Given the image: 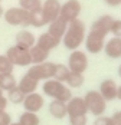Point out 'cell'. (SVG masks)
Masks as SVG:
<instances>
[{
  "mask_svg": "<svg viewBox=\"0 0 121 125\" xmlns=\"http://www.w3.org/2000/svg\"><path fill=\"white\" fill-rule=\"evenodd\" d=\"M112 20L114 19L109 14H102L91 25V29L84 40L86 52H89L91 55H98L99 52H102L107 35H109Z\"/></svg>",
  "mask_w": 121,
  "mask_h": 125,
  "instance_id": "obj_1",
  "label": "cell"
},
{
  "mask_svg": "<svg viewBox=\"0 0 121 125\" xmlns=\"http://www.w3.org/2000/svg\"><path fill=\"white\" fill-rule=\"evenodd\" d=\"M85 36H86V27L85 23L79 19H75L68 23V27L65 30V35L62 38V43L68 50H76L84 43Z\"/></svg>",
  "mask_w": 121,
  "mask_h": 125,
  "instance_id": "obj_2",
  "label": "cell"
},
{
  "mask_svg": "<svg viewBox=\"0 0 121 125\" xmlns=\"http://www.w3.org/2000/svg\"><path fill=\"white\" fill-rule=\"evenodd\" d=\"M42 91L45 94V96H49L55 101H62V102H68L72 98V92L71 89L66 86L63 82L55 81V79H48L43 82Z\"/></svg>",
  "mask_w": 121,
  "mask_h": 125,
  "instance_id": "obj_3",
  "label": "cell"
},
{
  "mask_svg": "<svg viewBox=\"0 0 121 125\" xmlns=\"http://www.w3.org/2000/svg\"><path fill=\"white\" fill-rule=\"evenodd\" d=\"M86 105L88 112L94 116H101L104 115L107 111V101L102 98V95L98 91H88L85 94V96H82Z\"/></svg>",
  "mask_w": 121,
  "mask_h": 125,
  "instance_id": "obj_4",
  "label": "cell"
},
{
  "mask_svg": "<svg viewBox=\"0 0 121 125\" xmlns=\"http://www.w3.org/2000/svg\"><path fill=\"white\" fill-rule=\"evenodd\" d=\"M3 17H4L6 23L10 26H22V27L30 26V12L24 10L19 6L4 10Z\"/></svg>",
  "mask_w": 121,
  "mask_h": 125,
  "instance_id": "obj_5",
  "label": "cell"
},
{
  "mask_svg": "<svg viewBox=\"0 0 121 125\" xmlns=\"http://www.w3.org/2000/svg\"><path fill=\"white\" fill-rule=\"evenodd\" d=\"M6 58L10 61L13 66H20V68H26L32 65V59H30V53L29 49H23L19 46H10L6 50Z\"/></svg>",
  "mask_w": 121,
  "mask_h": 125,
  "instance_id": "obj_6",
  "label": "cell"
},
{
  "mask_svg": "<svg viewBox=\"0 0 121 125\" xmlns=\"http://www.w3.org/2000/svg\"><path fill=\"white\" fill-rule=\"evenodd\" d=\"M53 72H55V63L52 62H43V63H36V65H30L27 69V75L32 76L36 81H48L53 78Z\"/></svg>",
  "mask_w": 121,
  "mask_h": 125,
  "instance_id": "obj_7",
  "label": "cell"
},
{
  "mask_svg": "<svg viewBox=\"0 0 121 125\" xmlns=\"http://www.w3.org/2000/svg\"><path fill=\"white\" fill-rule=\"evenodd\" d=\"M71 72H76V73H84L88 69V56L82 50L76 49L72 50L71 55L68 56V65Z\"/></svg>",
  "mask_w": 121,
  "mask_h": 125,
  "instance_id": "obj_8",
  "label": "cell"
},
{
  "mask_svg": "<svg viewBox=\"0 0 121 125\" xmlns=\"http://www.w3.org/2000/svg\"><path fill=\"white\" fill-rule=\"evenodd\" d=\"M81 10H82V6H81L79 0H66L63 4H60L59 17L63 19L66 23H69L75 19H79Z\"/></svg>",
  "mask_w": 121,
  "mask_h": 125,
  "instance_id": "obj_9",
  "label": "cell"
},
{
  "mask_svg": "<svg viewBox=\"0 0 121 125\" xmlns=\"http://www.w3.org/2000/svg\"><path fill=\"white\" fill-rule=\"evenodd\" d=\"M60 3L59 0H45L42 1V7H40V13L46 22V25L52 23L53 20H56L59 17L60 13Z\"/></svg>",
  "mask_w": 121,
  "mask_h": 125,
  "instance_id": "obj_10",
  "label": "cell"
},
{
  "mask_svg": "<svg viewBox=\"0 0 121 125\" xmlns=\"http://www.w3.org/2000/svg\"><path fill=\"white\" fill-rule=\"evenodd\" d=\"M43 104H45L43 95L42 94H37V92H32L29 95H24V99H23V104L22 105H23L24 111L37 114L43 108Z\"/></svg>",
  "mask_w": 121,
  "mask_h": 125,
  "instance_id": "obj_11",
  "label": "cell"
},
{
  "mask_svg": "<svg viewBox=\"0 0 121 125\" xmlns=\"http://www.w3.org/2000/svg\"><path fill=\"white\" fill-rule=\"evenodd\" d=\"M88 109L85 105L82 96H72L66 102V115L68 116H78V115H86Z\"/></svg>",
  "mask_w": 121,
  "mask_h": 125,
  "instance_id": "obj_12",
  "label": "cell"
},
{
  "mask_svg": "<svg viewBox=\"0 0 121 125\" xmlns=\"http://www.w3.org/2000/svg\"><path fill=\"white\" fill-rule=\"evenodd\" d=\"M117 91H118V85L115 83L114 79H104L99 83V94L102 95V98L109 102V101L117 99Z\"/></svg>",
  "mask_w": 121,
  "mask_h": 125,
  "instance_id": "obj_13",
  "label": "cell"
},
{
  "mask_svg": "<svg viewBox=\"0 0 121 125\" xmlns=\"http://www.w3.org/2000/svg\"><path fill=\"white\" fill-rule=\"evenodd\" d=\"M14 40H16V46L23 48V49H30V48L36 43L35 35H33L30 30H27V29H22L20 32H17Z\"/></svg>",
  "mask_w": 121,
  "mask_h": 125,
  "instance_id": "obj_14",
  "label": "cell"
},
{
  "mask_svg": "<svg viewBox=\"0 0 121 125\" xmlns=\"http://www.w3.org/2000/svg\"><path fill=\"white\" fill-rule=\"evenodd\" d=\"M104 53L108 56L109 59H120L121 58V38H112L104 45Z\"/></svg>",
  "mask_w": 121,
  "mask_h": 125,
  "instance_id": "obj_15",
  "label": "cell"
},
{
  "mask_svg": "<svg viewBox=\"0 0 121 125\" xmlns=\"http://www.w3.org/2000/svg\"><path fill=\"white\" fill-rule=\"evenodd\" d=\"M37 86H39V81L33 79L32 76H29L27 73H24L20 81H17V88L23 92L24 95H29L32 92H36Z\"/></svg>",
  "mask_w": 121,
  "mask_h": 125,
  "instance_id": "obj_16",
  "label": "cell"
},
{
  "mask_svg": "<svg viewBox=\"0 0 121 125\" xmlns=\"http://www.w3.org/2000/svg\"><path fill=\"white\" fill-rule=\"evenodd\" d=\"M66 27H68V23H66L63 19L58 17L56 20H53L52 23H49L48 25V33L49 35H52L53 38H56L58 40H62L63 35H65Z\"/></svg>",
  "mask_w": 121,
  "mask_h": 125,
  "instance_id": "obj_17",
  "label": "cell"
},
{
  "mask_svg": "<svg viewBox=\"0 0 121 125\" xmlns=\"http://www.w3.org/2000/svg\"><path fill=\"white\" fill-rule=\"evenodd\" d=\"M59 43H60V40H58L56 38H53L52 35H49L48 32H46V33H42V35L36 39V43H35V45H37V46H40L42 49L50 52L52 49L58 48Z\"/></svg>",
  "mask_w": 121,
  "mask_h": 125,
  "instance_id": "obj_18",
  "label": "cell"
},
{
  "mask_svg": "<svg viewBox=\"0 0 121 125\" xmlns=\"http://www.w3.org/2000/svg\"><path fill=\"white\" fill-rule=\"evenodd\" d=\"M48 111L55 119H63L66 116V102L52 99V102L49 104Z\"/></svg>",
  "mask_w": 121,
  "mask_h": 125,
  "instance_id": "obj_19",
  "label": "cell"
},
{
  "mask_svg": "<svg viewBox=\"0 0 121 125\" xmlns=\"http://www.w3.org/2000/svg\"><path fill=\"white\" fill-rule=\"evenodd\" d=\"M29 53H30V59H32V65H36V63H43L48 61L49 58V52L45 49H42L40 46L37 45H33L30 49H29Z\"/></svg>",
  "mask_w": 121,
  "mask_h": 125,
  "instance_id": "obj_20",
  "label": "cell"
},
{
  "mask_svg": "<svg viewBox=\"0 0 121 125\" xmlns=\"http://www.w3.org/2000/svg\"><path fill=\"white\" fill-rule=\"evenodd\" d=\"M85 82L84 73H76V72H69V75L65 81V85L69 88V89H76V88H81Z\"/></svg>",
  "mask_w": 121,
  "mask_h": 125,
  "instance_id": "obj_21",
  "label": "cell"
},
{
  "mask_svg": "<svg viewBox=\"0 0 121 125\" xmlns=\"http://www.w3.org/2000/svg\"><path fill=\"white\" fill-rule=\"evenodd\" d=\"M17 86V81L13 73H0V88L3 92H7Z\"/></svg>",
  "mask_w": 121,
  "mask_h": 125,
  "instance_id": "obj_22",
  "label": "cell"
},
{
  "mask_svg": "<svg viewBox=\"0 0 121 125\" xmlns=\"http://www.w3.org/2000/svg\"><path fill=\"white\" fill-rule=\"evenodd\" d=\"M20 125H40V119L36 114L33 112H27L24 111L19 115V121H17Z\"/></svg>",
  "mask_w": 121,
  "mask_h": 125,
  "instance_id": "obj_23",
  "label": "cell"
},
{
  "mask_svg": "<svg viewBox=\"0 0 121 125\" xmlns=\"http://www.w3.org/2000/svg\"><path fill=\"white\" fill-rule=\"evenodd\" d=\"M69 72L71 71H69V68L66 65H63V63H55V72H53V78L52 79L65 83V81H66V78L69 75Z\"/></svg>",
  "mask_w": 121,
  "mask_h": 125,
  "instance_id": "obj_24",
  "label": "cell"
},
{
  "mask_svg": "<svg viewBox=\"0 0 121 125\" xmlns=\"http://www.w3.org/2000/svg\"><path fill=\"white\" fill-rule=\"evenodd\" d=\"M7 101L13 104V105H20V104H23V99H24V94L19 89V88H13L10 91H7Z\"/></svg>",
  "mask_w": 121,
  "mask_h": 125,
  "instance_id": "obj_25",
  "label": "cell"
},
{
  "mask_svg": "<svg viewBox=\"0 0 121 125\" xmlns=\"http://www.w3.org/2000/svg\"><path fill=\"white\" fill-rule=\"evenodd\" d=\"M19 7L27 12H37L42 7V0H19Z\"/></svg>",
  "mask_w": 121,
  "mask_h": 125,
  "instance_id": "obj_26",
  "label": "cell"
},
{
  "mask_svg": "<svg viewBox=\"0 0 121 125\" xmlns=\"http://www.w3.org/2000/svg\"><path fill=\"white\" fill-rule=\"evenodd\" d=\"M45 25H46V22H45L40 10L30 13V26H33V27H42V26H45Z\"/></svg>",
  "mask_w": 121,
  "mask_h": 125,
  "instance_id": "obj_27",
  "label": "cell"
},
{
  "mask_svg": "<svg viewBox=\"0 0 121 125\" xmlns=\"http://www.w3.org/2000/svg\"><path fill=\"white\" fill-rule=\"evenodd\" d=\"M13 66L6 55H0V73H13Z\"/></svg>",
  "mask_w": 121,
  "mask_h": 125,
  "instance_id": "obj_28",
  "label": "cell"
},
{
  "mask_svg": "<svg viewBox=\"0 0 121 125\" xmlns=\"http://www.w3.org/2000/svg\"><path fill=\"white\" fill-rule=\"evenodd\" d=\"M109 33H112L115 38H121V19H114L112 20Z\"/></svg>",
  "mask_w": 121,
  "mask_h": 125,
  "instance_id": "obj_29",
  "label": "cell"
},
{
  "mask_svg": "<svg viewBox=\"0 0 121 125\" xmlns=\"http://www.w3.org/2000/svg\"><path fill=\"white\" fill-rule=\"evenodd\" d=\"M88 118L86 115H78V116H69V125H86Z\"/></svg>",
  "mask_w": 121,
  "mask_h": 125,
  "instance_id": "obj_30",
  "label": "cell"
},
{
  "mask_svg": "<svg viewBox=\"0 0 121 125\" xmlns=\"http://www.w3.org/2000/svg\"><path fill=\"white\" fill-rule=\"evenodd\" d=\"M94 125H114L112 124V119L111 116H105V115H101V116H97Z\"/></svg>",
  "mask_w": 121,
  "mask_h": 125,
  "instance_id": "obj_31",
  "label": "cell"
},
{
  "mask_svg": "<svg viewBox=\"0 0 121 125\" xmlns=\"http://www.w3.org/2000/svg\"><path fill=\"white\" fill-rule=\"evenodd\" d=\"M12 122V116L6 111H0V125H10Z\"/></svg>",
  "mask_w": 121,
  "mask_h": 125,
  "instance_id": "obj_32",
  "label": "cell"
},
{
  "mask_svg": "<svg viewBox=\"0 0 121 125\" xmlns=\"http://www.w3.org/2000/svg\"><path fill=\"white\" fill-rule=\"evenodd\" d=\"M111 119H112V124L114 125H121V111H117L111 115Z\"/></svg>",
  "mask_w": 121,
  "mask_h": 125,
  "instance_id": "obj_33",
  "label": "cell"
},
{
  "mask_svg": "<svg viewBox=\"0 0 121 125\" xmlns=\"http://www.w3.org/2000/svg\"><path fill=\"white\" fill-rule=\"evenodd\" d=\"M7 105H9V101H7V98H6L4 95H0V111H6Z\"/></svg>",
  "mask_w": 121,
  "mask_h": 125,
  "instance_id": "obj_34",
  "label": "cell"
},
{
  "mask_svg": "<svg viewBox=\"0 0 121 125\" xmlns=\"http://www.w3.org/2000/svg\"><path fill=\"white\" fill-rule=\"evenodd\" d=\"M108 6H111V7H117V6H120L121 4V0H104Z\"/></svg>",
  "mask_w": 121,
  "mask_h": 125,
  "instance_id": "obj_35",
  "label": "cell"
},
{
  "mask_svg": "<svg viewBox=\"0 0 121 125\" xmlns=\"http://www.w3.org/2000/svg\"><path fill=\"white\" fill-rule=\"evenodd\" d=\"M117 99L121 101V85L118 86V91H117Z\"/></svg>",
  "mask_w": 121,
  "mask_h": 125,
  "instance_id": "obj_36",
  "label": "cell"
},
{
  "mask_svg": "<svg viewBox=\"0 0 121 125\" xmlns=\"http://www.w3.org/2000/svg\"><path fill=\"white\" fill-rule=\"evenodd\" d=\"M3 14H4V9H3L1 4H0V17H3Z\"/></svg>",
  "mask_w": 121,
  "mask_h": 125,
  "instance_id": "obj_37",
  "label": "cell"
},
{
  "mask_svg": "<svg viewBox=\"0 0 121 125\" xmlns=\"http://www.w3.org/2000/svg\"><path fill=\"white\" fill-rule=\"evenodd\" d=\"M118 76L121 78V63H120V66H118Z\"/></svg>",
  "mask_w": 121,
  "mask_h": 125,
  "instance_id": "obj_38",
  "label": "cell"
},
{
  "mask_svg": "<svg viewBox=\"0 0 121 125\" xmlns=\"http://www.w3.org/2000/svg\"><path fill=\"white\" fill-rule=\"evenodd\" d=\"M10 125H20L19 122H10Z\"/></svg>",
  "mask_w": 121,
  "mask_h": 125,
  "instance_id": "obj_39",
  "label": "cell"
},
{
  "mask_svg": "<svg viewBox=\"0 0 121 125\" xmlns=\"http://www.w3.org/2000/svg\"><path fill=\"white\" fill-rule=\"evenodd\" d=\"M0 95H3V91H1V88H0Z\"/></svg>",
  "mask_w": 121,
  "mask_h": 125,
  "instance_id": "obj_40",
  "label": "cell"
},
{
  "mask_svg": "<svg viewBox=\"0 0 121 125\" xmlns=\"http://www.w3.org/2000/svg\"><path fill=\"white\" fill-rule=\"evenodd\" d=\"M0 1H1V0H0Z\"/></svg>",
  "mask_w": 121,
  "mask_h": 125,
  "instance_id": "obj_41",
  "label": "cell"
}]
</instances>
